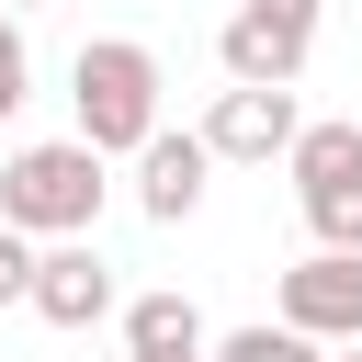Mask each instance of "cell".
I'll return each mask as SVG.
<instances>
[{"label": "cell", "instance_id": "obj_1", "mask_svg": "<svg viewBox=\"0 0 362 362\" xmlns=\"http://www.w3.org/2000/svg\"><path fill=\"white\" fill-rule=\"evenodd\" d=\"M68 102H79V147L113 170V158H136L170 113H158V57L136 45V34H90L79 57H68Z\"/></svg>", "mask_w": 362, "mask_h": 362}, {"label": "cell", "instance_id": "obj_2", "mask_svg": "<svg viewBox=\"0 0 362 362\" xmlns=\"http://www.w3.org/2000/svg\"><path fill=\"white\" fill-rule=\"evenodd\" d=\"M102 158L79 147V136H34V147H11L0 158V226L11 238H34V249H57V238H90L102 226Z\"/></svg>", "mask_w": 362, "mask_h": 362}, {"label": "cell", "instance_id": "obj_3", "mask_svg": "<svg viewBox=\"0 0 362 362\" xmlns=\"http://www.w3.org/2000/svg\"><path fill=\"white\" fill-rule=\"evenodd\" d=\"M317 11L328 0H238L215 57H226V90H294L305 57H317Z\"/></svg>", "mask_w": 362, "mask_h": 362}, {"label": "cell", "instance_id": "obj_4", "mask_svg": "<svg viewBox=\"0 0 362 362\" xmlns=\"http://www.w3.org/2000/svg\"><path fill=\"white\" fill-rule=\"evenodd\" d=\"M272 317H283L294 339H317V351H351V339H362V260H351V249H305V260L283 272Z\"/></svg>", "mask_w": 362, "mask_h": 362}, {"label": "cell", "instance_id": "obj_5", "mask_svg": "<svg viewBox=\"0 0 362 362\" xmlns=\"http://www.w3.org/2000/svg\"><path fill=\"white\" fill-rule=\"evenodd\" d=\"M45 328H102L113 317V260H102V238H57V249H34V294H23Z\"/></svg>", "mask_w": 362, "mask_h": 362}, {"label": "cell", "instance_id": "obj_6", "mask_svg": "<svg viewBox=\"0 0 362 362\" xmlns=\"http://www.w3.org/2000/svg\"><path fill=\"white\" fill-rule=\"evenodd\" d=\"M294 90H215V113L192 124L204 136V158H238V170H272L283 147H294Z\"/></svg>", "mask_w": 362, "mask_h": 362}, {"label": "cell", "instance_id": "obj_7", "mask_svg": "<svg viewBox=\"0 0 362 362\" xmlns=\"http://www.w3.org/2000/svg\"><path fill=\"white\" fill-rule=\"evenodd\" d=\"M204 181H215V158H204L192 124H158V136L136 147V215H147V226H181V215L204 204Z\"/></svg>", "mask_w": 362, "mask_h": 362}, {"label": "cell", "instance_id": "obj_8", "mask_svg": "<svg viewBox=\"0 0 362 362\" xmlns=\"http://www.w3.org/2000/svg\"><path fill=\"white\" fill-rule=\"evenodd\" d=\"M192 351H204V305L181 283H158V294L124 305V362H192Z\"/></svg>", "mask_w": 362, "mask_h": 362}, {"label": "cell", "instance_id": "obj_9", "mask_svg": "<svg viewBox=\"0 0 362 362\" xmlns=\"http://www.w3.org/2000/svg\"><path fill=\"white\" fill-rule=\"evenodd\" d=\"M283 170H294V204L328 192V181H362V124H294Z\"/></svg>", "mask_w": 362, "mask_h": 362}, {"label": "cell", "instance_id": "obj_10", "mask_svg": "<svg viewBox=\"0 0 362 362\" xmlns=\"http://www.w3.org/2000/svg\"><path fill=\"white\" fill-rule=\"evenodd\" d=\"M204 362H328V351H317V339H294L283 317H249V328L204 339Z\"/></svg>", "mask_w": 362, "mask_h": 362}, {"label": "cell", "instance_id": "obj_11", "mask_svg": "<svg viewBox=\"0 0 362 362\" xmlns=\"http://www.w3.org/2000/svg\"><path fill=\"white\" fill-rule=\"evenodd\" d=\"M305 226H317V249H351V260H362V181L305 192Z\"/></svg>", "mask_w": 362, "mask_h": 362}, {"label": "cell", "instance_id": "obj_12", "mask_svg": "<svg viewBox=\"0 0 362 362\" xmlns=\"http://www.w3.org/2000/svg\"><path fill=\"white\" fill-rule=\"evenodd\" d=\"M23 102H34V57H23V23L0 11V124H11Z\"/></svg>", "mask_w": 362, "mask_h": 362}, {"label": "cell", "instance_id": "obj_13", "mask_svg": "<svg viewBox=\"0 0 362 362\" xmlns=\"http://www.w3.org/2000/svg\"><path fill=\"white\" fill-rule=\"evenodd\" d=\"M23 294H34V238L0 226V305H23Z\"/></svg>", "mask_w": 362, "mask_h": 362}, {"label": "cell", "instance_id": "obj_14", "mask_svg": "<svg viewBox=\"0 0 362 362\" xmlns=\"http://www.w3.org/2000/svg\"><path fill=\"white\" fill-rule=\"evenodd\" d=\"M328 362H362V339H351V351H328Z\"/></svg>", "mask_w": 362, "mask_h": 362}, {"label": "cell", "instance_id": "obj_15", "mask_svg": "<svg viewBox=\"0 0 362 362\" xmlns=\"http://www.w3.org/2000/svg\"><path fill=\"white\" fill-rule=\"evenodd\" d=\"M0 11H34V0H0Z\"/></svg>", "mask_w": 362, "mask_h": 362}, {"label": "cell", "instance_id": "obj_16", "mask_svg": "<svg viewBox=\"0 0 362 362\" xmlns=\"http://www.w3.org/2000/svg\"><path fill=\"white\" fill-rule=\"evenodd\" d=\"M192 362H204V351H192Z\"/></svg>", "mask_w": 362, "mask_h": 362}]
</instances>
